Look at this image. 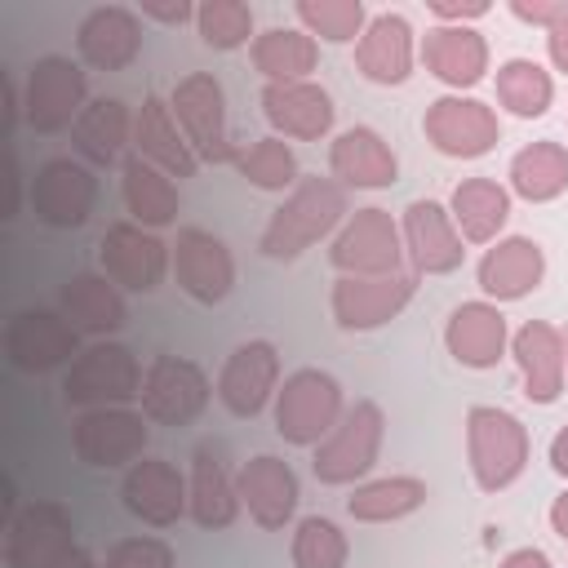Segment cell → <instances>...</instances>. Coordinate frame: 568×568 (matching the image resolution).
<instances>
[{"mask_svg":"<svg viewBox=\"0 0 568 568\" xmlns=\"http://www.w3.org/2000/svg\"><path fill=\"white\" fill-rule=\"evenodd\" d=\"M346 213H351V204H346V186L337 178H302L288 191V200L266 217L257 248L275 262H293L311 244H320L333 226H342Z\"/></svg>","mask_w":568,"mask_h":568,"instance_id":"cell-1","label":"cell"},{"mask_svg":"<svg viewBox=\"0 0 568 568\" xmlns=\"http://www.w3.org/2000/svg\"><path fill=\"white\" fill-rule=\"evenodd\" d=\"M528 453H532V439L515 413L493 408V404H475L466 413V457H470V475L484 493L510 488L524 475Z\"/></svg>","mask_w":568,"mask_h":568,"instance_id":"cell-2","label":"cell"},{"mask_svg":"<svg viewBox=\"0 0 568 568\" xmlns=\"http://www.w3.org/2000/svg\"><path fill=\"white\" fill-rule=\"evenodd\" d=\"M342 386L324 368H297L275 390V430L293 448H315L342 422Z\"/></svg>","mask_w":568,"mask_h":568,"instance_id":"cell-3","label":"cell"},{"mask_svg":"<svg viewBox=\"0 0 568 568\" xmlns=\"http://www.w3.org/2000/svg\"><path fill=\"white\" fill-rule=\"evenodd\" d=\"M382 435H386V417L373 399H355L342 422L328 430L324 444H315L311 470L320 484H355L377 466L382 453Z\"/></svg>","mask_w":568,"mask_h":568,"instance_id":"cell-4","label":"cell"},{"mask_svg":"<svg viewBox=\"0 0 568 568\" xmlns=\"http://www.w3.org/2000/svg\"><path fill=\"white\" fill-rule=\"evenodd\" d=\"M169 106H173V120L182 124L191 151L209 164H235L240 146L226 129V93L217 84V75L209 71H191L173 84L169 93Z\"/></svg>","mask_w":568,"mask_h":568,"instance_id":"cell-5","label":"cell"},{"mask_svg":"<svg viewBox=\"0 0 568 568\" xmlns=\"http://www.w3.org/2000/svg\"><path fill=\"white\" fill-rule=\"evenodd\" d=\"M404 231L395 226V217L377 204L368 209H355L337 235H333V248H328V262L342 271V275H399L404 271Z\"/></svg>","mask_w":568,"mask_h":568,"instance_id":"cell-6","label":"cell"},{"mask_svg":"<svg viewBox=\"0 0 568 568\" xmlns=\"http://www.w3.org/2000/svg\"><path fill=\"white\" fill-rule=\"evenodd\" d=\"M142 377L146 373L129 346L98 342L71 359V368L62 377V395H67V404H80V408L129 404L133 395H142Z\"/></svg>","mask_w":568,"mask_h":568,"instance_id":"cell-7","label":"cell"},{"mask_svg":"<svg viewBox=\"0 0 568 568\" xmlns=\"http://www.w3.org/2000/svg\"><path fill=\"white\" fill-rule=\"evenodd\" d=\"M426 142L448 160H479L501 142V120L488 102L466 93H444L422 115Z\"/></svg>","mask_w":568,"mask_h":568,"instance_id":"cell-8","label":"cell"},{"mask_svg":"<svg viewBox=\"0 0 568 568\" xmlns=\"http://www.w3.org/2000/svg\"><path fill=\"white\" fill-rule=\"evenodd\" d=\"M84 93H89V80L71 58L62 53L36 58V67L27 71V89H22V115L36 133H62L89 106Z\"/></svg>","mask_w":568,"mask_h":568,"instance_id":"cell-9","label":"cell"},{"mask_svg":"<svg viewBox=\"0 0 568 568\" xmlns=\"http://www.w3.org/2000/svg\"><path fill=\"white\" fill-rule=\"evenodd\" d=\"M209 373L186 355H155L142 377V413L155 426H191L209 408Z\"/></svg>","mask_w":568,"mask_h":568,"instance_id":"cell-10","label":"cell"},{"mask_svg":"<svg viewBox=\"0 0 568 568\" xmlns=\"http://www.w3.org/2000/svg\"><path fill=\"white\" fill-rule=\"evenodd\" d=\"M417 280H422L417 271L373 275V280H364V275H337V280H333V297H328L337 328H346V333H368V328L390 324V320L413 302Z\"/></svg>","mask_w":568,"mask_h":568,"instance_id":"cell-11","label":"cell"},{"mask_svg":"<svg viewBox=\"0 0 568 568\" xmlns=\"http://www.w3.org/2000/svg\"><path fill=\"white\" fill-rule=\"evenodd\" d=\"M71 448L84 466H98V470L129 466L146 453V413H133L124 404L89 408L71 426Z\"/></svg>","mask_w":568,"mask_h":568,"instance_id":"cell-12","label":"cell"},{"mask_svg":"<svg viewBox=\"0 0 568 568\" xmlns=\"http://www.w3.org/2000/svg\"><path fill=\"white\" fill-rule=\"evenodd\" d=\"M67 546H75V519L62 501H27L4 524V568H49Z\"/></svg>","mask_w":568,"mask_h":568,"instance_id":"cell-13","label":"cell"},{"mask_svg":"<svg viewBox=\"0 0 568 568\" xmlns=\"http://www.w3.org/2000/svg\"><path fill=\"white\" fill-rule=\"evenodd\" d=\"M4 355L22 373H49L80 355V328L62 311H18L4 324Z\"/></svg>","mask_w":568,"mask_h":568,"instance_id":"cell-14","label":"cell"},{"mask_svg":"<svg viewBox=\"0 0 568 568\" xmlns=\"http://www.w3.org/2000/svg\"><path fill=\"white\" fill-rule=\"evenodd\" d=\"M27 195H31V209H36V217L44 226L71 231V226H84L89 222V213L98 204V178H93L89 164L58 155V160H49V164L36 169Z\"/></svg>","mask_w":568,"mask_h":568,"instance_id":"cell-15","label":"cell"},{"mask_svg":"<svg viewBox=\"0 0 568 568\" xmlns=\"http://www.w3.org/2000/svg\"><path fill=\"white\" fill-rule=\"evenodd\" d=\"M173 266V244H164L160 235H151L138 222H115L102 235V275L115 280L120 288L133 293H151L164 284Z\"/></svg>","mask_w":568,"mask_h":568,"instance_id":"cell-16","label":"cell"},{"mask_svg":"<svg viewBox=\"0 0 568 568\" xmlns=\"http://www.w3.org/2000/svg\"><path fill=\"white\" fill-rule=\"evenodd\" d=\"M173 275L186 297H195L200 306H217L235 288V257L213 231L182 226L173 240Z\"/></svg>","mask_w":568,"mask_h":568,"instance_id":"cell-17","label":"cell"},{"mask_svg":"<svg viewBox=\"0 0 568 568\" xmlns=\"http://www.w3.org/2000/svg\"><path fill=\"white\" fill-rule=\"evenodd\" d=\"M280 390V351L275 342L257 337L244 342L226 355L222 373H217V399L226 404V413L235 417H257Z\"/></svg>","mask_w":568,"mask_h":568,"instance_id":"cell-18","label":"cell"},{"mask_svg":"<svg viewBox=\"0 0 568 568\" xmlns=\"http://www.w3.org/2000/svg\"><path fill=\"white\" fill-rule=\"evenodd\" d=\"M235 493H240V506L248 510V519L266 532H280L297 515V497H302L293 466L275 453H257L253 462H244L235 475Z\"/></svg>","mask_w":568,"mask_h":568,"instance_id":"cell-19","label":"cell"},{"mask_svg":"<svg viewBox=\"0 0 568 568\" xmlns=\"http://www.w3.org/2000/svg\"><path fill=\"white\" fill-rule=\"evenodd\" d=\"M120 497H124V510L151 528H169L182 519V510H191V488L186 479L178 475L173 462L164 457H142L124 470V484H120Z\"/></svg>","mask_w":568,"mask_h":568,"instance_id":"cell-20","label":"cell"},{"mask_svg":"<svg viewBox=\"0 0 568 568\" xmlns=\"http://www.w3.org/2000/svg\"><path fill=\"white\" fill-rule=\"evenodd\" d=\"M399 231H404V253H408L417 275H448L466 257L453 213L444 204H435V200H413L404 209Z\"/></svg>","mask_w":568,"mask_h":568,"instance_id":"cell-21","label":"cell"},{"mask_svg":"<svg viewBox=\"0 0 568 568\" xmlns=\"http://www.w3.org/2000/svg\"><path fill=\"white\" fill-rule=\"evenodd\" d=\"M262 115L275 129V138H297V142H320L333 129V93L315 80H288V84H266L262 89Z\"/></svg>","mask_w":568,"mask_h":568,"instance_id":"cell-22","label":"cell"},{"mask_svg":"<svg viewBox=\"0 0 568 568\" xmlns=\"http://www.w3.org/2000/svg\"><path fill=\"white\" fill-rule=\"evenodd\" d=\"M475 280L484 288V297H493V302H519V297H528L546 280V253L528 235L493 240V248H484V257L475 266Z\"/></svg>","mask_w":568,"mask_h":568,"instance_id":"cell-23","label":"cell"},{"mask_svg":"<svg viewBox=\"0 0 568 568\" xmlns=\"http://www.w3.org/2000/svg\"><path fill=\"white\" fill-rule=\"evenodd\" d=\"M75 49L93 71H124L142 53V18L124 4H98L80 18Z\"/></svg>","mask_w":568,"mask_h":568,"instance_id":"cell-24","label":"cell"},{"mask_svg":"<svg viewBox=\"0 0 568 568\" xmlns=\"http://www.w3.org/2000/svg\"><path fill=\"white\" fill-rule=\"evenodd\" d=\"M417 62V40L404 13H377L368 18L364 36L355 40V71L368 84H404Z\"/></svg>","mask_w":568,"mask_h":568,"instance_id":"cell-25","label":"cell"},{"mask_svg":"<svg viewBox=\"0 0 568 568\" xmlns=\"http://www.w3.org/2000/svg\"><path fill=\"white\" fill-rule=\"evenodd\" d=\"M444 346L462 368L501 364V355L510 346L501 306L497 302H462V306H453V315L444 324Z\"/></svg>","mask_w":568,"mask_h":568,"instance_id":"cell-26","label":"cell"},{"mask_svg":"<svg viewBox=\"0 0 568 568\" xmlns=\"http://www.w3.org/2000/svg\"><path fill=\"white\" fill-rule=\"evenodd\" d=\"M328 169L342 186H355V191H382L399 178V160L390 151V142L368 129V124H355V129H342L328 146Z\"/></svg>","mask_w":568,"mask_h":568,"instance_id":"cell-27","label":"cell"},{"mask_svg":"<svg viewBox=\"0 0 568 568\" xmlns=\"http://www.w3.org/2000/svg\"><path fill=\"white\" fill-rule=\"evenodd\" d=\"M510 355L524 377V395L532 404H555L564 395V333L546 320H528L510 337Z\"/></svg>","mask_w":568,"mask_h":568,"instance_id":"cell-28","label":"cell"},{"mask_svg":"<svg viewBox=\"0 0 568 568\" xmlns=\"http://www.w3.org/2000/svg\"><path fill=\"white\" fill-rule=\"evenodd\" d=\"M422 62L435 80H444L448 89H475L488 71V40L475 27H444L435 22L422 36Z\"/></svg>","mask_w":568,"mask_h":568,"instance_id":"cell-29","label":"cell"},{"mask_svg":"<svg viewBox=\"0 0 568 568\" xmlns=\"http://www.w3.org/2000/svg\"><path fill=\"white\" fill-rule=\"evenodd\" d=\"M133 146L142 160H151L169 178H195V169H200V155L191 151V142L164 98H146L142 111L133 115Z\"/></svg>","mask_w":568,"mask_h":568,"instance_id":"cell-30","label":"cell"},{"mask_svg":"<svg viewBox=\"0 0 568 568\" xmlns=\"http://www.w3.org/2000/svg\"><path fill=\"white\" fill-rule=\"evenodd\" d=\"M120 191H124V209L138 217V226L155 231V226H173L178 222L182 195H178L173 178L164 169H155L151 160H142L138 151L124 155V164H120Z\"/></svg>","mask_w":568,"mask_h":568,"instance_id":"cell-31","label":"cell"},{"mask_svg":"<svg viewBox=\"0 0 568 568\" xmlns=\"http://www.w3.org/2000/svg\"><path fill=\"white\" fill-rule=\"evenodd\" d=\"M58 306H62V315L80 333H98V337L124 328V320H129V306L120 297V284L106 280V275H93V271L71 275L62 284V293H58Z\"/></svg>","mask_w":568,"mask_h":568,"instance_id":"cell-32","label":"cell"},{"mask_svg":"<svg viewBox=\"0 0 568 568\" xmlns=\"http://www.w3.org/2000/svg\"><path fill=\"white\" fill-rule=\"evenodd\" d=\"M448 213L466 244H493L510 217V191L493 178H462L448 195Z\"/></svg>","mask_w":568,"mask_h":568,"instance_id":"cell-33","label":"cell"},{"mask_svg":"<svg viewBox=\"0 0 568 568\" xmlns=\"http://www.w3.org/2000/svg\"><path fill=\"white\" fill-rule=\"evenodd\" d=\"M186 488H191V519H195L200 528L222 532V528L235 524V515H240V493H235V479L226 475L222 457H217L209 444L195 448V457H191V484H186Z\"/></svg>","mask_w":568,"mask_h":568,"instance_id":"cell-34","label":"cell"},{"mask_svg":"<svg viewBox=\"0 0 568 568\" xmlns=\"http://www.w3.org/2000/svg\"><path fill=\"white\" fill-rule=\"evenodd\" d=\"M129 138H133V115H129V106H124L120 98H93V102L80 111V120L71 124L75 151H80L89 164H98V169L115 164V160L124 155Z\"/></svg>","mask_w":568,"mask_h":568,"instance_id":"cell-35","label":"cell"},{"mask_svg":"<svg viewBox=\"0 0 568 568\" xmlns=\"http://www.w3.org/2000/svg\"><path fill=\"white\" fill-rule=\"evenodd\" d=\"M253 67L266 75V84H288V80H311L320 67V40L306 36L302 27H271L253 36Z\"/></svg>","mask_w":568,"mask_h":568,"instance_id":"cell-36","label":"cell"},{"mask_svg":"<svg viewBox=\"0 0 568 568\" xmlns=\"http://www.w3.org/2000/svg\"><path fill=\"white\" fill-rule=\"evenodd\" d=\"M510 191L528 204H550L568 191V146L564 142H528L510 160Z\"/></svg>","mask_w":568,"mask_h":568,"instance_id":"cell-37","label":"cell"},{"mask_svg":"<svg viewBox=\"0 0 568 568\" xmlns=\"http://www.w3.org/2000/svg\"><path fill=\"white\" fill-rule=\"evenodd\" d=\"M426 506V484L417 475H386L368 479L346 497V515L359 524H390Z\"/></svg>","mask_w":568,"mask_h":568,"instance_id":"cell-38","label":"cell"},{"mask_svg":"<svg viewBox=\"0 0 568 568\" xmlns=\"http://www.w3.org/2000/svg\"><path fill=\"white\" fill-rule=\"evenodd\" d=\"M497 102L519 120H541L555 102V80L532 58H510L497 67Z\"/></svg>","mask_w":568,"mask_h":568,"instance_id":"cell-39","label":"cell"},{"mask_svg":"<svg viewBox=\"0 0 568 568\" xmlns=\"http://www.w3.org/2000/svg\"><path fill=\"white\" fill-rule=\"evenodd\" d=\"M235 169H240V178L244 182H253L257 191H284V186H297L302 178H297V155H293V146L284 142V138H257V142H248V146H240V155H235Z\"/></svg>","mask_w":568,"mask_h":568,"instance_id":"cell-40","label":"cell"},{"mask_svg":"<svg viewBox=\"0 0 568 568\" xmlns=\"http://www.w3.org/2000/svg\"><path fill=\"white\" fill-rule=\"evenodd\" d=\"M297 22L306 36H320L328 44H351L368 27L364 0H297Z\"/></svg>","mask_w":568,"mask_h":568,"instance_id":"cell-41","label":"cell"},{"mask_svg":"<svg viewBox=\"0 0 568 568\" xmlns=\"http://www.w3.org/2000/svg\"><path fill=\"white\" fill-rule=\"evenodd\" d=\"M346 555H351V541L333 519H324V515L297 519L293 546H288L293 568H346Z\"/></svg>","mask_w":568,"mask_h":568,"instance_id":"cell-42","label":"cell"},{"mask_svg":"<svg viewBox=\"0 0 568 568\" xmlns=\"http://www.w3.org/2000/svg\"><path fill=\"white\" fill-rule=\"evenodd\" d=\"M195 31L209 49H240L253 36V9L244 0H200L195 4Z\"/></svg>","mask_w":568,"mask_h":568,"instance_id":"cell-43","label":"cell"},{"mask_svg":"<svg viewBox=\"0 0 568 568\" xmlns=\"http://www.w3.org/2000/svg\"><path fill=\"white\" fill-rule=\"evenodd\" d=\"M102 568H173V546L160 537H124L106 550Z\"/></svg>","mask_w":568,"mask_h":568,"instance_id":"cell-44","label":"cell"},{"mask_svg":"<svg viewBox=\"0 0 568 568\" xmlns=\"http://www.w3.org/2000/svg\"><path fill=\"white\" fill-rule=\"evenodd\" d=\"M510 13L519 22H532L541 31L568 27V0H510Z\"/></svg>","mask_w":568,"mask_h":568,"instance_id":"cell-45","label":"cell"},{"mask_svg":"<svg viewBox=\"0 0 568 568\" xmlns=\"http://www.w3.org/2000/svg\"><path fill=\"white\" fill-rule=\"evenodd\" d=\"M430 13L444 27H466V22H475V18L488 13V0H430Z\"/></svg>","mask_w":568,"mask_h":568,"instance_id":"cell-46","label":"cell"},{"mask_svg":"<svg viewBox=\"0 0 568 568\" xmlns=\"http://www.w3.org/2000/svg\"><path fill=\"white\" fill-rule=\"evenodd\" d=\"M142 18H155L164 27H182L195 18V4L191 0H142Z\"/></svg>","mask_w":568,"mask_h":568,"instance_id":"cell-47","label":"cell"},{"mask_svg":"<svg viewBox=\"0 0 568 568\" xmlns=\"http://www.w3.org/2000/svg\"><path fill=\"white\" fill-rule=\"evenodd\" d=\"M497 568H555V564H550L546 550H537V546H519V550H510Z\"/></svg>","mask_w":568,"mask_h":568,"instance_id":"cell-48","label":"cell"},{"mask_svg":"<svg viewBox=\"0 0 568 568\" xmlns=\"http://www.w3.org/2000/svg\"><path fill=\"white\" fill-rule=\"evenodd\" d=\"M546 49H550V62H555V71H564V75H568V27H555V31H546Z\"/></svg>","mask_w":568,"mask_h":568,"instance_id":"cell-49","label":"cell"},{"mask_svg":"<svg viewBox=\"0 0 568 568\" xmlns=\"http://www.w3.org/2000/svg\"><path fill=\"white\" fill-rule=\"evenodd\" d=\"M550 470L568 479V426H559L555 439H550Z\"/></svg>","mask_w":568,"mask_h":568,"instance_id":"cell-50","label":"cell"},{"mask_svg":"<svg viewBox=\"0 0 568 568\" xmlns=\"http://www.w3.org/2000/svg\"><path fill=\"white\" fill-rule=\"evenodd\" d=\"M49 568H98V564H93V555H89L84 546H67Z\"/></svg>","mask_w":568,"mask_h":568,"instance_id":"cell-51","label":"cell"},{"mask_svg":"<svg viewBox=\"0 0 568 568\" xmlns=\"http://www.w3.org/2000/svg\"><path fill=\"white\" fill-rule=\"evenodd\" d=\"M550 528H555V537H564V541H568V488L550 501Z\"/></svg>","mask_w":568,"mask_h":568,"instance_id":"cell-52","label":"cell"},{"mask_svg":"<svg viewBox=\"0 0 568 568\" xmlns=\"http://www.w3.org/2000/svg\"><path fill=\"white\" fill-rule=\"evenodd\" d=\"M564 373H568V333H564Z\"/></svg>","mask_w":568,"mask_h":568,"instance_id":"cell-53","label":"cell"}]
</instances>
